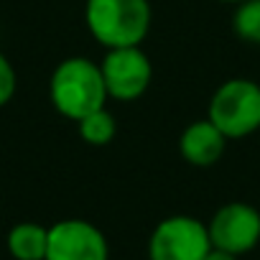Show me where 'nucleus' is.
Listing matches in <instances>:
<instances>
[{"instance_id": "f257e3e1", "label": "nucleus", "mask_w": 260, "mask_h": 260, "mask_svg": "<svg viewBox=\"0 0 260 260\" xmlns=\"http://www.w3.org/2000/svg\"><path fill=\"white\" fill-rule=\"evenodd\" d=\"M84 23L105 49L141 46L153 23L151 0H84Z\"/></svg>"}, {"instance_id": "f03ea898", "label": "nucleus", "mask_w": 260, "mask_h": 260, "mask_svg": "<svg viewBox=\"0 0 260 260\" xmlns=\"http://www.w3.org/2000/svg\"><path fill=\"white\" fill-rule=\"evenodd\" d=\"M49 100L59 115L74 122L105 107L110 97L100 64L87 56H69L59 61L49 79Z\"/></svg>"}, {"instance_id": "7ed1b4c3", "label": "nucleus", "mask_w": 260, "mask_h": 260, "mask_svg": "<svg viewBox=\"0 0 260 260\" xmlns=\"http://www.w3.org/2000/svg\"><path fill=\"white\" fill-rule=\"evenodd\" d=\"M207 117L222 130L227 141H240L260 130V84L247 77L222 82L207 107Z\"/></svg>"}, {"instance_id": "20e7f679", "label": "nucleus", "mask_w": 260, "mask_h": 260, "mask_svg": "<svg viewBox=\"0 0 260 260\" xmlns=\"http://www.w3.org/2000/svg\"><path fill=\"white\" fill-rule=\"evenodd\" d=\"M209 250L207 224L189 214L161 219L148 237V260H204Z\"/></svg>"}, {"instance_id": "39448f33", "label": "nucleus", "mask_w": 260, "mask_h": 260, "mask_svg": "<svg viewBox=\"0 0 260 260\" xmlns=\"http://www.w3.org/2000/svg\"><path fill=\"white\" fill-rule=\"evenodd\" d=\"M100 69L107 97L117 102L141 100L153 82V64L141 46L107 49L100 61Z\"/></svg>"}, {"instance_id": "423d86ee", "label": "nucleus", "mask_w": 260, "mask_h": 260, "mask_svg": "<svg viewBox=\"0 0 260 260\" xmlns=\"http://www.w3.org/2000/svg\"><path fill=\"white\" fill-rule=\"evenodd\" d=\"M212 247L227 250L232 255H247L260 242V212L247 202L222 204L207 222Z\"/></svg>"}, {"instance_id": "0eeeda50", "label": "nucleus", "mask_w": 260, "mask_h": 260, "mask_svg": "<svg viewBox=\"0 0 260 260\" xmlns=\"http://www.w3.org/2000/svg\"><path fill=\"white\" fill-rule=\"evenodd\" d=\"M44 260H110L105 232L87 219H61L49 227Z\"/></svg>"}, {"instance_id": "6e6552de", "label": "nucleus", "mask_w": 260, "mask_h": 260, "mask_svg": "<svg viewBox=\"0 0 260 260\" xmlns=\"http://www.w3.org/2000/svg\"><path fill=\"white\" fill-rule=\"evenodd\" d=\"M224 148H227V138H224V133L209 117L189 122L181 130V136H179V153H181V158L189 166H197V169L214 166L224 156Z\"/></svg>"}, {"instance_id": "1a4fd4ad", "label": "nucleus", "mask_w": 260, "mask_h": 260, "mask_svg": "<svg viewBox=\"0 0 260 260\" xmlns=\"http://www.w3.org/2000/svg\"><path fill=\"white\" fill-rule=\"evenodd\" d=\"M49 242V227L39 222H18L8 232V252L13 260H44Z\"/></svg>"}, {"instance_id": "9d476101", "label": "nucleus", "mask_w": 260, "mask_h": 260, "mask_svg": "<svg viewBox=\"0 0 260 260\" xmlns=\"http://www.w3.org/2000/svg\"><path fill=\"white\" fill-rule=\"evenodd\" d=\"M77 130H79V138L87 146L102 148V146H107V143L115 141L117 122H115V115L107 107H100V110L84 115L82 120H77Z\"/></svg>"}, {"instance_id": "9b49d317", "label": "nucleus", "mask_w": 260, "mask_h": 260, "mask_svg": "<svg viewBox=\"0 0 260 260\" xmlns=\"http://www.w3.org/2000/svg\"><path fill=\"white\" fill-rule=\"evenodd\" d=\"M232 31L245 44L260 46V0H242L232 13Z\"/></svg>"}, {"instance_id": "f8f14e48", "label": "nucleus", "mask_w": 260, "mask_h": 260, "mask_svg": "<svg viewBox=\"0 0 260 260\" xmlns=\"http://www.w3.org/2000/svg\"><path fill=\"white\" fill-rule=\"evenodd\" d=\"M16 87H18L16 69H13V64L8 61V56L0 51V107H6V105L13 100Z\"/></svg>"}, {"instance_id": "ddd939ff", "label": "nucleus", "mask_w": 260, "mask_h": 260, "mask_svg": "<svg viewBox=\"0 0 260 260\" xmlns=\"http://www.w3.org/2000/svg\"><path fill=\"white\" fill-rule=\"evenodd\" d=\"M204 260H240V257H237V255H232V252H227V250L212 247V250L204 255Z\"/></svg>"}, {"instance_id": "4468645a", "label": "nucleus", "mask_w": 260, "mask_h": 260, "mask_svg": "<svg viewBox=\"0 0 260 260\" xmlns=\"http://www.w3.org/2000/svg\"><path fill=\"white\" fill-rule=\"evenodd\" d=\"M217 3H230V6H237V3H242V0H217Z\"/></svg>"}]
</instances>
